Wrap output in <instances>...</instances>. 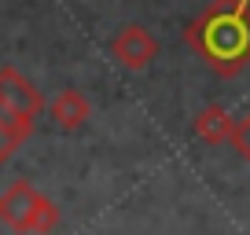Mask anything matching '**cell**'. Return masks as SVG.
<instances>
[{
	"label": "cell",
	"instance_id": "cell-1",
	"mask_svg": "<svg viewBox=\"0 0 250 235\" xmlns=\"http://www.w3.org/2000/svg\"><path fill=\"white\" fill-rule=\"evenodd\" d=\"M184 37L221 78H235L250 63V15H225L210 4Z\"/></svg>",
	"mask_w": 250,
	"mask_h": 235
},
{
	"label": "cell",
	"instance_id": "cell-2",
	"mask_svg": "<svg viewBox=\"0 0 250 235\" xmlns=\"http://www.w3.org/2000/svg\"><path fill=\"white\" fill-rule=\"evenodd\" d=\"M0 220L19 235H52L59 228V206L30 180H15L0 195Z\"/></svg>",
	"mask_w": 250,
	"mask_h": 235
},
{
	"label": "cell",
	"instance_id": "cell-3",
	"mask_svg": "<svg viewBox=\"0 0 250 235\" xmlns=\"http://www.w3.org/2000/svg\"><path fill=\"white\" fill-rule=\"evenodd\" d=\"M158 37L147 30V26H122V30L114 33V40H110V55H114L118 63L125 66V70H144V66H151L158 59Z\"/></svg>",
	"mask_w": 250,
	"mask_h": 235
},
{
	"label": "cell",
	"instance_id": "cell-4",
	"mask_svg": "<svg viewBox=\"0 0 250 235\" xmlns=\"http://www.w3.org/2000/svg\"><path fill=\"white\" fill-rule=\"evenodd\" d=\"M0 99L8 103L11 110H19L22 118H30V121H37V114L44 110V96L15 66H0Z\"/></svg>",
	"mask_w": 250,
	"mask_h": 235
},
{
	"label": "cell",
	"instance_id": "cell-5",
	"mask_svg": "<svg viewBox=\"0 0 250 235\" xmlns=\"http://www.w3.org/2000/svg\"><path fill=\"white\" fill-rule=\"evenodd\" d=\"M48 114H52V121L59 129L74 133V129H81L88 118H92V103H88L85 92H78V88H62V92H55V99L48 103Z\"/></svg>",
	"mask_w": 250,
	"mask_h": 235
},
{
	"label": "cell",
	"instance_id": "cell-6",
	"mask_svg": "<svg viewBox=\"0 0 250 235\" xmlns=\"http://www.w3.org/2000/svg\"><path fill=\"white\" fill-rule=\"evenodd\" d=\"M232 133H235V118L221 103H210L195 114V136L203 143H232Z\"/></svg>",
	"mask_w": 250,
	"mask_h": 235
},
{
	"label": "cell",
	"instance_id": "cell-7",
	"mask_svg": "<svg viewBox=\"0 0 250 235\" xmlns=\"http://www.w3.org/2000/svg\"><path fill=\"white\" fill-rule=\"evenodd\" d=\"M0 121H4L8 129H15L22 140H30V136H33V121H30V118H22L19 110H11L4 99H0Z\"/></svg>",
	"mask_w": 250,
	"mask_h": 235
},
{
	"label": "cell",
	"instance_id": "cell-8",
	"mask_svg": "<svg viewBox=\"0 0 250 235\" xmlns=\"http://www.w3.org/2000/svg\"><path fill=\"white\" fill-rule=\"evenodd\" d=\"M22 143H26V140L15 133V129H8L4 121H0V165H4V162H11V155H15V151L22 147Z\"/></svg>",
	"mask_w": 250,
	"mask_h": 235
},
{
	"label": "cell",
	"instance_id": "cell-9",
	"mask_svg": "<svg viewBox=\"0 0 250 235\" xmlns=\"http://www.w3.org/2000/svg\"><path fill=\"white\" fill-rule=\"evenodd\" d=\"M232 147L239 151L243 162H250V114L235 121V133H232Z\"/></svg>",
	"mask_w": 250,
	"mask_h": 235
},
{
	"label": "cell",
	"instance_id": "cell-10",
	"mask_svg": "<svg viewBox=\"0 0 250 235\" xmlns=\"http://www.w3.org/2000/svg\"><path fill=\"white\" fill-rule=\"evenodd\" d=\"M0 224H4V220H0Z\"/></svg>",
	"mask_w": 250,
	"mask_h": 235
}]
</instances>
